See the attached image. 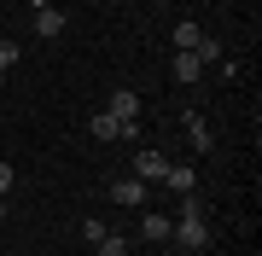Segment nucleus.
Here are the masks:
<instances>
[{
	"label": "nucleus",
	"instance_id": "f257e3e1",
	"mask_svg": "<svg viewBox=\"0 0 262 256\" xmlns=\"http://www.w3.org/2000/svg\"><path fill=\"white\" fill-rule=\"evenodd\" d=\"M163 175H169V157L158 152V146H140V152H134V180H146V187H158Z\"/></svg>",
	"mask_w": 262,
	"mask_h": 256
},
{
	"label": "nucleus",
	"instance_id": "f03ea898",
	"mask_svg": "<svg viewBox=\"0 0 262 256\" xmlns=\"http://www.w3.org/2000/svg\"><path fill=\"white\" fill-rule=\"evenodd\" d=\"M169 239L187 245V250H204V245H210V221H204V216H187V221H175V233H169Z\"/></svg>",
	"mask_w": 262,
	"mask_h": 256
},
{
	"label": "nucleus",
	"instance_id": "7ed1b4c3",
	"mask_svg": "<svg viewBox=\"0 0 262 256\" xmlns=\"http://www.w3.org/2000/svg\"><path fill=\"white\" fill-rule=\"evenodd\" d=\"M88 134H94V140H134V134H140V123H117L111 111H99L94 123H88Z\"/></svg>",
	"mask_w": 262,
	"mask_h": 256
},
{
	"label": "nucleus",
	"instance_id": "20e7f679",
	"mask_svg": "<svg viewBox=\"0 0 262 256\" xmlns=\"http://www.w3.org/2000/svg\"><path fill=\"white\" fill-rule=\"evenodd\" d=\"M105 111H111L117 123H140V94H134V87H117V94H111V105H105Z\"/></svg>",
	"mask_w": 262,
	"mask_h": 256
},
{
	"label": "nucleus",
	"instance_id": "39448f33",
	"mask_svg": "<svg viewBox=\"0 0 262 256\" xmlns=\"http://www.w3.org/2000/svg\"><path fill=\"white\" fill-rule=\"evenodd\" d=\"M146 192H151V187H146V180H134V175L111 180V198H117V204H128V210H140V204H146Z\"/></svg>",
	"mask_w": 262,
	"mask_h": 256
},
{
	"label": "nucleus",
	"instance_id": "423d86ee",
	"mask_svg": "<svg viewBox=\"0 0 262 256\" xmlns=\"http://www.w3.org/2000/svg\"><path fill=\"white\" fill-rule=\"evenodd\" d=\"M163 187H169V192H198V169H192V163H169Z\"/></svg>",
	"mask_w": 262,
	"mask_h": 256
},
{
	"label": "nucleus",
	"instance_id": "0eeeda50",
	"mask_svg": "<svg viewBox=\"0 0 262 256\" xmlns=\"http://www.w3.org/2000/svg\"><path fill=\"white\" fill-rule=\"evenodd\" d=\"M169 233H175V221H169V216H158V210H146V216H140V239H151V245H163Z\"/></svg>",
	"mask_w": 262,
	"mask_h": 256
},
{
	"label": "nucleus",
	"instance_id": "6e6552de",
	"mask_svg": "<svg viewBox=\"0 0 262 256\" xmlns=\"http://www.w3.org/2000/svg\"><path fill=\"white\" fill-rule=\"evenodd\" d=\"M169 41H175V53H198V41H204V29H198V24L187 18V24H175V29H169Z\"/></svg>",
	"mask_w": 262,
	"mask_h": 256
},
{
	"label": "nucleus",
	"instance_id": "1a4fd4ad",
	"mask_svg": "<svg viewBox=\"0 0 262 256\" xmlns=\"http://www.w3.org/2000/svg\"><path fill=\"white\" fill-rule=\"evenodd\" d=\"M187 140L198 146V152H210V146H215V134H210V123H204L198 111H187Z\"/></svg>",
	"mask_w": 262,
	"mask_h": 256
},
{
	"label": "nucleus",
	"instance_id": "9d476101",
	"mask_svg": "<svg viewBox=\"0 0 262 256\" xmlns=\"http://www.w3.org/2000/svg\"><path fill=\"white\" fill-rule=\"evenodd\" d=\"M35 35H64V12H58V6H41L35 12Z\"/></svg>",
	"mask_w": 262,
	"mask_h": 256
},
{
	"label": "nucleus",
	"instance_id": "9b49d317",
	"mask_svg": "<svg viewBox=\"0 0 262 256\" xmlns=\"http://www.w3.org/2000/svg\"><path fill=\"white\" fill-rule=\"evenodd\" d=\"M204 76V58L198 53H175V82H198Z\"/></svg>",
	"mask_w": 262,
	"mask_h": 256
},
{
	"label": "nucleus",
	"instance_id": "f8f14e48",
	"mask_svg": "<svg viewBox=\"0 0 262 256\" xmlns=\"http://www.w3.org/2000/svg\"><path fill=\"white\" fill-rule=\"evenodd\" d=\"M94 250L99 256H128V239H122V233H105V239H94Z\"/></svg>",
	"mask_w": 262,
	"mask_h": 256
},
{
	"label": "nucleus",
	"instance_id": "ddd939ff",
	"mask_svg": "<svg viewBox=\"0 0 262 256\" xmlns=\"http://www.w3.org/2000/svg\"><path fill=\"white\" fill-rule=\"evenodd\" d=\"M12 192V163H0V198Z\"/></svg>",
	"mask_w": 262,
	"mask_h": 256
},
{
	"label": "nucleus",
	"instance_id": "4468645a",
	"mask_svg": "<svg viewBox=\"0 0 262 256\" xmlns=\"http://www.w3.org/2000/svg\"><path fill=\"white\" fill-rule=\"evenodd\" d=\"M0 221H6V198H0Z\"/></svg>",
	"mask_w": 262,
	"mask_h": 256
},
{
	"label": "nucleus",
	"instance_id": "2eb2a0df",
	"mask_svg": "<svg viewBox=\"0 0 262 256\" xmlns=\"http://www.w3.org/2000/svg\"><path fill=\"white\" fill-rule=\"evenodd\" d=\"M151 6H169V0H151Z\"/></svg>",
	"mask_w": 262,
	"mask_h": 256
}]
</instances>
